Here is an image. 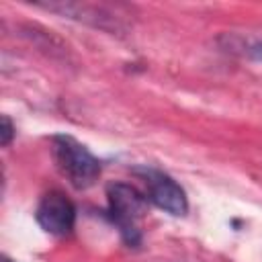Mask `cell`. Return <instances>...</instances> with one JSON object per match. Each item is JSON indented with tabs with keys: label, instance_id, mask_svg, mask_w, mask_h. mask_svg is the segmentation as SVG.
Wrapping results in <instances>:
<instances>
[{
	"label": "cell",
	"instance_id": "cell-1",
	"mask_svg": "<svg viewBox=\"0 0 262 262\" xmlns=\"http://www.w3.org/2000/svg\"><path fill=\"white\" fill-rule=\"evenodd\" d=\"M51 151L57 170L74 188H90L100 176V162L88 151L84 143L72 135H55L51 139Z\"/></svg>",
	"mask_w": 262,
	"mask_h": 262
},
{
	"label": "cell",
	"instance_id": "cell-3",
	"mask_svg": "<svg viewBox=\"0 0 262 262\" xmlns=\"http://www.w3.org/2000/svg\"><path fill=\"white\" fill-rule=\"evenodd\" d=\"M145 184V196L149 203H154L158 209L170 213V215H186L188 211V199L184 188L166 172L156 168H135L133 170Z\"/></svg>",
	"mask_w": 262,
	"mask_h": 262
},
{
	"label": "cell",
	"instance_id": "cell-5",
	"mask_svg": "<svg viewBox=\"0 0 262 262\" xmlns=\"http://www.w3.org/2000/svg\"><path fill=\"white\" fill-rule=\"evenodd\" d=\"M35 219H37L39 227L43 231H47L49 235L63 237L74 229L76 207L72 205V201L63 192L49 190L41 196L37 211H35Z\"/></svg>",
	"mask_w": 262,
	"mask_h": 262
},
{
	"label": "cell",
	"instance_id": "cell-6",
	"mask_svg": "<svg viewBox=\"0 0 262 262\" xmlns=\"http://www.w3.org/2000/svg\"><path fill=\"white\" fill-rule=\"evenodd\" d=\"M219 47L225 53L262 61V37H252V35H239V33H223L217 37Z\"/></svg>",
	"mask_w": 262,
	"mask_h": 262
},
{
	"label": "cell",
	"instance_id": "cell-8",
	"mask_svg": "<svg viewBox=\"0 0 262 262\" xmlns=\"http://www.w3.org/2000/svg\"><path fill=\"white\" fill-rule=\"evenodd\" d=\"M4 262H10V260H6V258H4Z\"/></svg>",
	"mask_w": 262,
	"mask_h": 262
},
{
	"label": "cell",
	"instance_id": "cell-7",
	"mask_svg": "<svg viewBox=\"0 0 262 262\" xmlns=\"http://www.w3.org/2000/svg\"><path fill=\"white\" fill-rule=\"evenodd\" d=\"M14 133L16 131H14V125H12L10 117L8 115H2V129H0V143H2V147H8L12 143Z\"/></svg>",
	"mask_w": 262,
	"mask_h": 262
},
{
	"label": "cell",
	"instance_id": "cell-4",
	"mask_svg": "<svg viewBox=\"0 0 262 262\" xmlns=\"http://www.w3.org/2000/svg\"><path fill=\"white\" fill-rule=\"evenodd\" d=\"M35 6L43 8V10H49V12H55L59 16H66V18H72V20H78V23H84V25H90L94 29H100V31H108V33H119L123 29L121 20L117 18L115 12H111L106 6L102 4H88V2H66V0H59V2H35Z\"/></svg>",
	"mask_w": 262,
	"mask_h": 262
},
{
	"label": "cell",
	"instance_id": "cell-2",
	"mask_svg": "<svg viewBox=\"0 0 262 262\" xmlns=\"http://www.w3.org/2000/svg\"><path fill=\"white\" fill-rule=\"evenodd\" d=\"M108 213L115 225L119 227L125 244L139 246L141 231L139 219L147 213V196L127 182H111L106 186Z\"/></svg>",
	"mask_w": 262,
	"mask_h": 262
}]
</instances>
